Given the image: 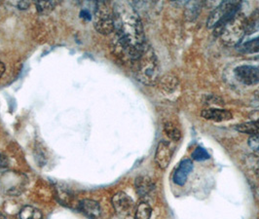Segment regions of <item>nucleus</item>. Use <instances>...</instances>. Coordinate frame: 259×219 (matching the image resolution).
Masks as SVG:
<instances>
[{
	"label": "nucleus",
	"instance_id": "5701e85b",
	"mask_svg": "<svg viewBox=\"0 0 259 219\" xmlns=\"http://www.w3.org/2000/svg\"><path fill=\"white\" fill-rule=\"evenodd\" d=\"M248 144L251 149L259 152V137H251L248 140Z\"/></svg>",
	"mask_w": 259,
	"mask_h": 219
},
{
	"label": "nucleus",
	"instance_id": "393cba45",
	"mask_svg": "<svg viewBox=\"0 0 259 219\" xmlns=\"http://www.w3.org/2000/svg\"><path fill=\"white\" fill-rule=\"evenodd\" d=\"M28 3L27 2H25V1H23V2H20L19 3V8L20 9H26L27 7H28Z\"/></svg>",
	"mask_w": 259,
	"mask_h": 219
},
{
	"label": "nucleus",
	"instance_id": "6ab92c4d",
	"mask_svg": "<svg viewBox=\"0 0 259 219\" xmlns=\"http://www.w3.org/2000/svg\"><path fill=\"white\" fill-rule=\"evenodd\" d=\"M20 219H42V213L34 206H25L20 210Z\"/></svg>",
	"mask_w": 259,
	"mask_h": 219
},
{
	"label": "nucleus",
	"instance_id": "9d476101",
	"mask_svg": "<svg viewBox=\"0 0 259 219\" xmlns=\"http://www.w3.org/2000/svg\"><path fill=\"white\" fill-rule=\"evenodd\" d=\"M112 206L114 210L119 214H124L129 212L134 206V201L128 194L118 192L112 197Z\"/></svg>",
	"mask_w": 259,
	"mask_h": 219
},
{
	"label": "nucleus",
	"instance_id": "412c9836",
	"mask_svg": "<svg viewBox=\"0 0 259 219\" xmlns=\"http://www.w3.org/2000/svg\"><path fill=\"white\" fill-rule=\"evenodd\" d=\"M191 157L195 161H205V160L209 159L210 156L207 153V151L205 148H203L201 146H198V147L195 148L193 152L191 153Z\"/></svg>",
	"mask_w": 259,
	"mask_h": 219
},
{
	"label": "nucleus",
	"instance_id": "a211bd4d",
	"mask_svg": "<svg viewBox=\"0 0 259 219\" xmlns=\"http://www.w3.org/2000/svg\"><path fill=\"white\" fill-rule=\"evenodd\" d=\"M164 133L171 142H179L182 138V132L174 123L168 122L164 126Z\"/></svg>",
	"mask_w": 259,
	"mask_h": 219
},
{
	"label": "nucleus",
	"instance_id": "6e6552de",
	"mask_svg": "<svg viewBox=\"0 0 259 219\" xmlns=\"http://www.w3.org/2000/svg\"><path fill=\"white\" fill-rule=\"evenodd\" d=\"M78 210L88 219H99L102 214V207L94 200L84 199L79 202Z\"/></svg>",
	"mask_w": 259,
	"mask_h": 219
},
{
	"label": "nucleus",
	"instance_id": "423d86ee",
	"mask_svg": "<svg viewBox=\"0 0 259 219\" xmlns=\"http://www.w3.org/2000/svg\"><path fill=\"white\" fill-rule=\"evenodd\" d=\"M236 79L246 86L259 84V67L253 65H240L234 70Z\"/></svg>",
	"mask_w": 259,
	"mask_h": 219
},
{
	"label": "nucleus",
	"instance_id": "4be33fe9",
	"mask_svg": "<svg viewBox=\"0 0 259 219\" xmlns=\"http://www.w3.org/2000/svg\"><path fill=\"white\" fill-rule=\"evenodd\" d=\"M188 5H189V10H187V11H189V14H188L189 19L191 17L196 18L198 16V14H199V12H197L196 9H201L202 3L201 2H192V3H189Z\"/></svg>",
	"mask_w": 259,
	"mask_h": 219
},
{
	"label": "nucleus",
	"instance_id": "c85d7f7f",
	"mask_svg": "<svg viewBox=\"0 0 259 219\" xmlns=\"http://www.w3.org/2000/svg\"><path fill=\"white\" fill-rule=\"evenodd\" d=\"M0 219H7V218H6V217H5V216H4V215H3V214H2V213H0Z\"/></svg>",
	"mask_w": 259,
	"mask_h": 219
},
{
	"label": "nucleus",
	"instance_id": "f03ea898",
	"mask_svg": "<svg viewBox=\"0 0 259 219\" xmlns=\"http://www.w3.org/2000/svg\"><path fill=\"white\" fill-rule=\"evenodd\" d=\"M136 76L144 85H154L159 78V64L153 49L146 45L142 56L134 63Z\"/></svg>",
	"mask_w": 259,
	"mask_h": 219
},
{
	"label": "nucleus",
	"instance_id": "7ed1b4c3",
	"mask_svg": "<svg viewBox=\"0 0 259 219\" xmlns=\"http://www.w3.org/2000/svg\"><path fill=\"white\" fill-rule=\"evenodd\" d=\"M242 3L240 1H223L210 13L207 19V27L213 29L218 36L221 28L225 26L235 15L240 12Z\"/></svg>",
	"mask_w": 259,
	"mask_h": 219
},
{
	"label": "nucleus",
	"instance_id": "aec40b11",
	"mask_svg": "<svg viewBox=\"0 0 259 219\" xmlns=\"http://www.w3.org/2000/svg\"><path fill=\"white\" fill-rule=\"evenodd\" d=\"M57 6V2L55 1H38L36 2V9L39 13H50Z\"/></svg>",
	"mask_w": 259,
	"mask_h": 219
},
{
	"label": "nucleus",
	"instance_id": "4468645a",
	"mask_svg": "<svg viewBox=\"0 0 259 219\" xmlns=\"http://www.w3.org/2000/svg\"><path fill=\"white\" fill-rule=\"evenodd\" d=\"M259 31V8L246 18V35H251Z\"/></svg>",
	"mask_w": 259,
	"mask_h": 219
},
{
	"label": "nucleus",
	"instance_id": "2eb2a0df",
	"mask_svg": "<svg viewBox=\"0 0 259 219\" xmlns=\"http://www.w3.org/2000/svg\"><path fill=\"white\" fill-rule=\"evenodd\" d=\"M236 129L240 133L247 134L251 137H259V121L246 122L236 126Z\"/></svg>",
	"mask_w": 259,
	"mask_h": 219
},
{
	"label": "nucleus",
	"instance_id": "39448f33",
	"mask_svg": "<svg viewBox=\"0 0 259 219\" xmlns=\"http://www.w3.org/2000/svg\"><path fill=\"white\" fill-rule=\"evenodd\" d=\"M93 21L95 28L101 34L108 35L114 31L113 13L104 1H99L96 3Z\"/></svg>",
	"mask_w": 259,
	"mask_h": 219
},
{
	"label": "nucleus",
	"instance_id": "f257e3e1",
	"mask_svg": "<svg viewBox=\"0 0 259 219\" xmlns=\"http://www.w3.org/2000/svg\"><path fill=\"white\" fill-rule=\"evenodd\" d=\"M114 20V49L116 53L135 63L143 54L147 45L142 20L128 2H116L112 9Z\"/></svg>",
	"mask_w": 259,
	"mask_h": 219
},
{
	"label": "nucleus",
	"instance_id": "a878e982",
	"mask_svg": "<svg viewBox=\"0 0 259 219\" xmlns=\"http://www.w3.org/2000/svg\"><path fill=\"white\" fill-rule=\"evenodd\" d=\"M4 72H5V65H3V63L0 62V78L2 77Z\"/></svg>",
	"mask_w": 259,
	"mask_h": 219
},
{
	"label": "nucleus",
	"instance_id": "c756f323",
	"mask_svg": "<svg viewBox=\"0 0 259 219\" xmlns=\"http://www.w3.org/2000/svg\"><path fill=\"white\" fill-rule=\"evenodd\" d=\"M256 96L259 98V89L257 90V92H256Z\"/></svg>",
	"mask_w": 259,
	"mask_h": 219
},
{
	"label": "nucleus",
	"instance_id": "b1692460",
	"mask_svg": "<svg viewBox=\"0 0 259 219\" xmlns=\"http://www.w3.org/2000/svg\"><path fill=\"white\" fill-rule=\"evenodd\" d=\"M7 166H8V160L6 156L0 153V171L7 168Z\"/></svg>",
	"mask_w": 259,
	"mask_h": 219
},
{
	"label": "nucleus",
	"instance_id": "dca6fc26",
	"mask_svg": "<svg viewBox=\"0 0 259 219\" xmlns=\"http://www.w3.org/2000/svg\"><path fill=\"white\" fill-rule=\"evenodd\" d=\"M152 215V207L147 202H141L136 208L135 218L136 219H150Z\"/></svg>",
	"mask_w": 259,
	"mask_h": 219
},
{
	"label": "nucleus",
	"instance_id": "cd10ccee",
	"mask_svg": "<svg viewBox=\"0 0 259 219\" xmlns=\"http://www.w3.org/2000/svg\"><path fill=\"white\" fill-rule=\"evenodd\" d=\"M125 219H136L135 218V216H134V215H127V216H126V218Z\"/></svg>",
	"mask_w": 259,
	"mask_h": 219
},
{
	"label": "nucleus",
	"instance_id": "20e7f679",
	"mask_svg": "<svg viewBox=\"0 0 259 219\" xmlns=\"http://www.w3.org/2000/svg\"><path fill=\"white\" fill-rule=\"evenodd\" d=\"M246 35V17L244 14L235 15L219 32L221 41L226 46L239 45Z\"/></svg>",
	"mask_w": 259,
	"mask_h": 219
},
{
	"label": "nucleus",
	"instance_id": "bb28decb",
	"mask_svg": "<svg viewBox=\"0 0 259 219\" xmlns=\"http://www.w3.org/2000/svg\"><path fill=\"white\" fill-rule=\"evenodd\" d=\"M255 173H256V176L259 178V160L257 164H256V166H255Z\"/></svg>",
	"mask_w": 259,
	"mask_h": 219
},
{
	"label": "nucleus",
	"instance_id": "1a4fd4ad",
	"mask_svg": "<svg viewBox=\"0 0 259 219\" xmlns=\"http://www.w3.org/2000/svg\"><path fill=\"white\" fill-rule=\"evenodd\" d=\"M192 169H193V162L190 159L182 160L179 167L174 172L172 181L177 185L183 186L186 183L188 176L192 171Z\"/></svg>",
	"mask_w": 259,
	"mask_h": 219
},
{
	"label": "nucleus",
	"instance_id": "0eeeda50",
	"mask_svg": "<svg viewBox=\"0 0 259 219\" xmlns=\"http://www.w3.org/2000/svg\"><path fill=\"white\" fill-rule=\"evenodd\" d=\"M172 154L174 149L170 143L166 141H161L156 148L155 162L157 166L161 169H166L171 161Z\"/></svg>",
	"mask_w": 259,
	"mask_h": 219
},
{
	"label": "nucleus",
	"instance_id": "ddd939ff",
	"mask_svg": "<svg viewBox=\"0 0 259 219\" xmlns=\"http://www.w3.org/2000/svg\"><path fill=\"white\" fill-rule=\"evenodd\" d=\"M160 90L166 96L176 94L180 88V81L172 74H167L160 80Z\"/></svg>",
	"mask_w": 259,
	"mask_h": 219
},
{
	"label": "nucleus",
	"instance_id": "9b49d317",
	"mask_svg": "<svg viewBox=\"0 0 259 219\" xmlns=\"http://www.w3.org/2000/svg\"><path fill=\"white\" fill-rule=\"evenodd\" d=\"M135 188L141 198H147L155 190V184L152 180L146 176L138 177L135 181Z\"/></svg>",
	"mask_w": 259,
	"mask_h": 219
},
{
	"label": "nucleus",
	"instance_id": "f8f14e48",
	"mask_svg": "<svg viewBox=\"0 0 259 219\" xmlns=\"http://www.w3.org/2000/svg\"><path fill=\"white\" fill-rule=\"evenodd\" d=\"M201 116L206 120L213 122H224L232 119V113L229 110L221 108H208L204 109L201 113Z\"/></svg>",
	"mask_w": 259,
	"mask_h": 219
},
{
	"label": "nucleus",
	"instance_id": "f3484780",
	"mask_svg": "<svg viewBox=\"0 0 259 219\" xmlns=\"http://www.w3.org/2000/svg\"><path fill=\"white\" fill-rule=\"evenodd\" d=\"M238 49L243 54H257L259 53V36L239 45Z\"/></svg>",
	"mask_w": 259,
	"mask_h": 219
}]
</instances>
